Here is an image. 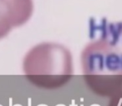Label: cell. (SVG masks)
Returning <instances> with one entry per match:
<instances>
[{
  "instance_id": "6da1fadb",
  "label": "cell",
  "mask_w": 122,
  "mask_h": 106,
  "mask_svg": "<svg viewBox=\"0 0 122 106\" xmlns=\"http://www.w3.org/2000/svg\"><path fill=\"white\" fill-rule=\"evenodd\" d=\"M90 38L80 58L84 79L95 94L110 97L122 89V22L91 23Z\"/></svg>"
},
{
  "instance_id": "7a4b0ae2",
  "label": "cell",
  "mask_w": 122,
  "mask_h": 106,
  "mask_svg": "<svg viewBox=\"0 0 122 106\" xmlns=\"http://www.w3.org/2000/svg\"><path fill=\"white\" fill-rule=\"evenodd\" d=\"M23 70L28 80L44 89H57L70 82L74 74L70 51L57 43H42L24 56Z\"/></svg>"
},
{
  "instance_id": "3957f363",
  "label": "cell",
  "mask_w": 122,
  "mask_h": 106,
  "mask_svg": "<svg viewBox=\"0 0 122 106\" xmlns=\"http://www.w3.org/2000/svg\"><path fill=\"white\" fill-rule=\"evenodd\" d=\"M34 12L33 0H0V39L25 24Z\"/></svg>"
},
{
  "instance_id": "277c9868",
  "label": "cell",
  "mask_w": 122,
  "mask_h": 106,
  "mask_svg": "<svg viewBox=\"0 0 122 106\" xmlns=\"http://www.w3.org/2000/svg\"><path fill=\"white\" fill-rule=\"evenodd\" d=\"M108 106H122V89L110 96Z\"/></svg>"
}]
</instances>
